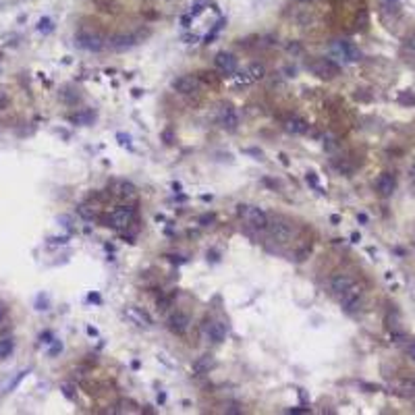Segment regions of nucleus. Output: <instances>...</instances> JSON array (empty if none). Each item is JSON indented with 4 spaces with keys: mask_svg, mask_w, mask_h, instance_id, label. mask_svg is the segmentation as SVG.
<instances>
[{
    "mask_svg": "<svg viewBox=\"0 0 415 415\" xmlns=\"http://www.w3.org/2000/svg\"><path fill=\"white\" fill-rule=\"evenodd\" d=\"M75 37H77V44H79L83 50H87V52H100V50L106 48L104 35L100 34V32H96V29L81 27Z\"/></svg>",
    "mask_w": 415,
    "mask_h": 415,
    "instance_id": "nucleus-1",
    "label": "nucleus"
},
{
    "mask_svg": "<svg viewBox=\"0 0 415 415\" xmlns=\"http://www.w3.org/2000/svg\"><path fill=\"white\" fill-rule=\"evenodd\" d=\"M268 235L272 237L274 243H289L293 239V222H289L287 218H274L268 222Z\"/></svg>",
    "mask_w": 415,
    "mask_h": 415,
    "instance_id": "nucleus-2",
    "label": "nucleus"
},
{
    "mask_svg": "<svg viewBox=\"0 0 415 415\" xmlns=\"http://www.w3.org/2000/svg\"><path fill=\"white\" fill-rule=\"evenodd\" d=\"M307 69H310L313 75H318L320 79H334V77L341 73V67L336 65L334 60L324 58V56L313 58L311 63H307Z\"/></svg>",
    "mask_w": 415,
    "mask_h": 415,
    "instance_id": "nucleus-3",
    "label": "nucleus"
},
{
    "mask_svg": "<svg viewBox=\"0 0 415 415\" xmlns=\"http://www.w3.org/2000/svg\"><path fill=\"white\" fill-rule=\"evenodd\" d=\"M241 216L245 218V222H247L251 228H256V230H266L268 222H270L268 214L258 206H241Z\"/></svg>",
    "mask_w": 415,
    "mask_h": 415,
    "instance_id": "nucleus-4",
    "label": "nucleus"
},
{
    "mask_svg": "<svg viewBox=\"0 0 415 415\" xmlns=\"http://www.w3.org/2000/svg\"><path fill=\"white\" fill-rule=\"evenodd\" d=\"M133 220H135L133 206H121L114 212H110L108 218H106L108 226H112V228H127L129 225H133Z\"/></svg>",
    "mask_w": 415,
    "mask_h": 415,
    "instance_id": "nucleus-5",
    "label": "nucleus"
},
{
    "mask_svg": "<svg viewBox=\"0 0 415 415\" xmlns=\"http://www.w3.org/2000/svg\"><path fill=\"white\" fill-rule=\"evenodd\" d=\"M339 301H341V305H343L345 311H357L359 305H361V301H363V289H361L359 284L355 282V284H353V287L347 291V293H343V295L339 297Z\"/></svg>",
    "mask_w": 415,
    "mask_h": 415,
    "instance_id": "nucleus-6",
    "label": "nucleus"
},
{
    "mask_svg": "<svg viewBox=\"0 0 415 415\" xmlns=\"http://www.w3.org/2000/svg\"><path fill=\"white\" fill-rule=\"evenodd\" d=\"M204 336H206L208 341H212V343H222V341L226 339V326L222 324V322H218V320L206 322Z\"/></svg>",
    "mask_w": 415,
    "mask_h": 415,
    "instance_id": "nucleus-7",
    "label": "nucleus"
},
{
    "mask_svg": "<svg viewBox=\"0 0 415 415\" xmlns=\"http://www.w3.org/2000/svg\"><path fill=\"white\" fill-rule=\"evenodd\" d=\"M197 87H199V81H197V77H193V75H181V77H176V79L173 81V89L179 91V94H183V96L193 94V91H197Z\"/></svg>",
    "mask_w": 415,
    "mask_h": 415,
    "instance_id": "nucleus-8",
    "label": "nucleus"
},
{
    "mask_svg": "<svg viewBox=\"0 0 415 415\" xmlns=\"http://www.w3.org/2000/svg\"><path fill=\"white\" fill-rule=\"evenodd\" d=\"M125 316L133 322V324H137V326H143V328H150L154 322H152V318H150V313L143 310V307H137V305H129V307H125Z\"/></svg>",
    "mask_w": 415,
    "mask_h": 415,
    "instance_id": "nucleus-9",
    "label": "nucleus"
},
{
    "mask_svg": "<svg viewBox=\"0 0 415 415\" xmlns=\"http://www.w3.org/2000/svg\"><path fill=\"white\" fill-rule=\"evenodd\" d=\"M218 122L222 129H226V131H237V127H239V114L235 112L233 106H222V110L218 114Z\"/></svg>",
    "mask_w": 415,
    "mask_h": 415,
    "instance_id": "nucleus-10",
    "label": "nucleus"
},
{
    "mask_svg": "<svg viewBox=\"0 0 415 415\" xmlns=\"http://www.w3.org/2000/svg\"><path fill=\"white\" fill-rule=\"evenodd\" d=\"M214 65L225 75H233V73H237V65L239 63H237V56L230 54V52H218L216 58H214Z\"/></svg>",
    "mask_w": 415,
    "mask_h": 415,
    "instance_id": "nucleus-11",
    "label": "nucleus"
},
{
    "mask_svg": "<svg viewBox=\"0 0 415 415\" xmlns=\"http://www.w3.org/2000/svg\"><path fill=\"white\" fill-rule=\"evenodd\" d=\"M353 284H355V278H351L349 274H336V276H332V280H330V291H332L334 297L339 299L343 293H347Z\"/></svg>",
    "mask_w": 415,
    "mask_h": 415,
    "instance_id": "nucleus-12",
    "label": "nucleus"
},
{
    "mask_svg": "<svg viewBox=\"0 0 415 415\" xmlns=\"http://www.w3.org/2000/svg\"><path fill=\"white\" fill-rule=\"evenodd\" d=\"M189 316L187 313H183V311H174L171 318H168V328L173 330L174 334H179V336H183L189 330Z\"/></svg>",
    "mask_w": 415,
    "mask_h": 415,
    "instance_id": "nucleus-13",
    "label": "nucleus"
},
{
    "mask_svg": "<svg viewBox=\"0 0 415 415\" xmlns=\"http://www.w3.org/2000/svg\"><path fill=\"white\" fill-rule=\"evenodd\" d=\"M376 189H378V193L384 195V197L393 195V191L397 189V179H395V174L382 173V174L378 176V181H376Z\"/></svg>",
    "mask_w": 415,
    "mask_h": 415,
    "instance_id": "nucleus-14",
    "label": "nucleus"
},
{
    "mask_svg": "<svg viewBox=\"0 0 415 415\" xmlns=\"http://www.w3.org/2000/svg\"><path fill=\"white\" fill-rule=\"evenodd\" d=\"M266 77V67L264 65H251L245 73L237 75V81L239 83H253V81H259Z\"/></svg>",
    "mask_w": 415,
    "mask_h": 415,
    "instance_id": "nucleus-15",
    "label": "nucleus"
},
{
    "mask_svg": "<svg viewBox=\"0 0 415 415\" xmlns=\"http://www.w3.org/2000/svg\"><path fill=\"white\" fill-rule=\"evenodd\" d=\"M307 129H310V125L301 117H291L284 121V131L291 135H303V133H307Z\"/></svg>",
    "mask_w": 415,
    "mask_h": 415,
    "instance_id": "nucleus-16",
    "label": "nucleus"
},
{
    "mask_svg": "<svg viewBox=\"0 0 415 415\" xmlns=\"http://www.w3.org/2000/svg\"><path fill=\"white\" fill-rule=\"evenodd\" d=\"M339 50H341V54H343V58H347L349 63H357V60L361 58V52H359V48L353 42H349V40H343V42H339Z\"/></svg>",
    "mask_w": 415,
    "mask_h": 415,
    "instance_id": "nucleus-17",
    "label": "nucleus"
},
{
    "mask_svg": "<svg viewBox=\"0 0 415 415\" xmlns=\"http://www.w3.org/2000/svg\"><path fill=\"white\" fill-rule=\"evenodd\" d=\"M135 44H137V37L135 35H117V37H112V40H110V48L117 50V52H122V50H127V48H133Z\"/></svg>",
    "mask_w": 415,
    "mask_h": 415,
    "instance_id": "nucleus-18",
    "label": "nucleus"
},
{
    "mask_svg": "<svg viewBox=\"0 0 415 415\" xmlns=\"http://www.w3.org/2000/svg\"><path fill=\"white\" fill-rule=\"evenodd\" d=\"M117 195L121 199H127V202H133V199H137V189L135 185H131V183H127V181H119L117 183Z\"/></svg>",
    "mask_w": 415,
    "mask_h": 415,
    "instance_id": "nucleus-19",
    "label": "nucleus"
},
{
    "mask_svg": "<svg viewBox=\"0 0 415 415\" xmlns=\"http://www.w3.org/2000/svg\"><path fill=\"white\" fill-rule=\"evenodd\" d=\"M96 119V112L94 110H83V112H77L71 117L73 122H79V125H89L91 121Z\"/></svg>",
    "mask_w": 415,
    "mask_h": 415,
    "instance_id": "nucleus-20",
    "label": "nucleus"
},
{
    "mask_svg": "<svg viewBox=\"0 0 415 415\" xmlns=\"http://www.w3.org/2000/svg\"><path fill=\"white\" fill-rule=\"evenodd\" d=\"M13 349H15V341L13 339H0V359H6L13 353Z\"/></svg>",
    "mask_w": 415,
    "mask_h": 415,
    "instance_id": "nucleus-21",
    "label": "nucleus"
},
{
    "mask_svg": "<svg viewBox=\"0 0 415 415\" xmlns=\"http://www.w3.org/2000/svg\"><path fill=\"white\" fill-rule=\"evenodd\" d=\"M395 336L398 339L397 343H403L405 353H407V355H409V359H413V361H415V341H413V339H411V341H407L403 334H395Z\"/></svg>",
    "mask_w": 415,
    "mask_h": 415,
    "instance_id": "nucleus-22",
    "label": "nucleus"
},
{
    "mask_svg": "<svg viewBox=\"0 0 415 415\" xmlns=\"http://www.w3.org/2000/svg\"><path fill=\"white\" fill-rule=\"evenodd\" d=\"M77 212H79V216L86 218V220H94L96 218V208L89 206V204H81L79 208H77Z\"/></svg>",
    "mask_w": 415,
    "mask_h": 415,
    "instance_id": "nucleus-23",
    "label": "nucleus"
},
{
    "mask_svg": "<svg viewBox=\"0 0 415 415\" xmlns=\"http://www.w3.org/2000/svg\"><path fill=\"white\" fill-rule=\"evenodd\" d=\"M52 29H54V25H52V21L48 17L40 19V23H37V32H42V34H50Z\"/></svg>",
    "mask_w": 415,
    "mask_h": 415,
    "instance_id": "nucleus-24",
    "label": "nucleus"
},
{
    "mask_svg": "<svg viewBox=\"0 0 415 415\" xmlns=\"http://www.w3.org/2000/svg\"><path fill=\"white\" fill-rule=\"evenodd\" d=\"M210 365H212V359H210V355H206L204 359H199L197 363L193 365V370H195V372H206Z\"/></svg>",
    "mask_w": 415,
    "mask_h": 415,
    "instance_id": "nucleus-25",
    "label": "nucleus"
},
{
    "mask_svg": "<svg viewBox=\"0 0 415 415\" xmlns=\"http://www.w3.org/2000/svg\"><path fill=\"white\" fill-rule=\"evenodd\" d=\"M222 25H225V19H222V21H218L216 25H214V29H212V32H210V34L206 35V44H210V42L214 40V37H216V34L220 32V27H222Z\"/></svg>",
    "mask_w": 415,
    "mask_h": 415,
    "instance_id": "nucleus-26",
    "label": "nucleus"
},
{
    "mask_svg": "<svg viewBox=\"0 0 415 415\" xmlns=\"http://www.w3.org/2000/svg\"><path fill=\"white\" fill-rule=\"evenodd\" d=\"M60 351H63V343H60V341H54V345H52V349L48 351V355H50V357H54V355H58Z\"/></svg>",
    "mask_w": 415,
    "mask_h": 415,
    "instance_id": "nucleus-27",
    "label": "nucleus"
},
{
    "mask_svg": "<svg viewBox=\"0 0 415 415\" xmlns=\"http://www.w3.org/2000/svg\"><path fill=\"white\" fill-rule=\"evenodd\" d=\"M405 48H407V50H411V52H415V32H413L411 35H407V40H405Z\"/></svg>",
    "mask_w": 415,
    "mask_h": 415,
    "instance_id": "nucleus-28",
    "label": "nucleus"
},
{
    "mask_svg": "<svg viewBox=\"0 0 415 415\" xmlns=\"http://www.w3.org/2000/svg\"><path fill=\"white\" fill-rule=\"evenodd\" d=\"M6 106H9V94L0 89V110H4Z\"/></svg>",
    "mask_w": 415,
    "mask_h": 415,
    "instance_id": "nucleus-29",
    "label": "nucleus"
},
{
    "mask_svg": "<svg viewBox=\"0 0 415 415\" xmlns=\"http://www.w3.org/2000/svg\"><path fill=\"white\" fill-rule=\"evenodd\" d=\"M25 376H27V370H25V372H19V374H17V378H15V380H13V384H11V386H9V390H13V388L17 386V384H19V382H21L23 378H25Z\"/></svg>",
    "mask_w": 415,
    "mask_h": 415,
    "instance_id": "nucleus-30",
    "label": "nucleus"
},
{
    "mask_svg": "<svg viewBox=\"0 0 415 415\" xmlns=\"http://www.w3.org/2000/svg\"><path fill=\"white\" fill-rule=\"evenodd\" d=\"M212 220H214V214H204V216L199 218V225H204V226H206L208 222H212Z\"/></svg>",
    "mask_w": 415,
    "mask_h": 415,
    "instance_id": "nucleus-31",
    "label": "nucleus"
},
{
    "mask_svg": "<svg viewBox=\"0 0 415 415\" xmlns=\"http://www.w3.org/2000/svg\"><path fill=\"white\" fill-rule=\"evenodd\" d=\"M63 393L67 398H73V393H71V386H69V384H63Z\"/></svg>",
    "mask_w": 415,
    "mask_h": 415,
    "instance_id": "nucleus-32",
    "label": "nucleus"
},
{
    "mask_svg": "<svg viewBox=\"0 0 415 415\" xmlns=\"http://www.w3.org/2000/svg\"><path fill=\"white\" fill-rule=\"evenodd\" d=\"M307 181H310L313 187H318V181H316V174H313V173H310V174H307Z\"/></svg>",
    "mask_w": 415,
    "mask_h": 415,
    "instance_id": "nucleus-33",
    "label": "nucleus"
},
{
    "mask_svg": "<svg viewBox=\"0 0 415 415\" xmlns=\"http://www.w3.org/2000/svg\"><path fill=\"white\" fill-rule=\"evenodd\" d=\"M50 339H52V334H50V332H44V334H42V341H44V343H52Z\"/></svg>",
    "mask_w": 415,
    "mask_h": 415,
    "instance_id": "nucleus-34",
    "label": "nucleus"
},
{
    "mask_svg": "<svg viewBox=\"0 0 415 415\" xmlns=\"http://www.w3.org/2000/svg\"><path fill=\"white\" fill-rule=\"evenodd\" d=\"M164 139H166V143H171L173 141V133L171 131H164Z\"/></svg>",
    "mask_w": 415,
    "mask_h": 415,
    "instance_id": "nucleus-35",
    "label": "nucleus"
},
{
    "mask_svg": "<svg viewBox=\"0 0 415 415\" xmlns=\"http://www.w3.org/2000/svg\"><path fill=\"white\" fill-rule=\"evenodd\" d=\"M199 13H202V6H199V4H197V6H195V9H193V11H191V15H199Z\"/></svg>",
    "mask_w": 415,
    "mask_h": 415,
    "instance_id": "nucleus-36",
    "label": "nucleus"
},
{
    "mask_svg": "<svg viewBox=\"0 0 415 415\" xmlns=\"http://www.w3.org/2000/svg\"><path fill=\"white\" fill-rule=\"evenodd\" d=\"M2 316H4V310H2V305H0V322H2Z\"/></svg>",
    "mask_w": 415,
    "mask_h": 415,
    "instance_id": "nucleus-37",
    "label": "nucleus"
},
{
    "mask_svg": "<svg viewBox=\"0 0 415 415\" xmlns=\"http://www.w3.org/2000/svg\"><path fill=\"white\" fill-rule=\"evenodd\" d=\"M411 174H413V176H415V164H413V168H411Z\"/></svg>",
    "mask_w": 415,
    "mask_h": 415,
    "instance_id": "nucleus-38",
    "label": "nucleus"
},
{
    "mask_svg": "<svg viewBox=\"0 0 415 415\" xmlns=\"http://www.w3.org/2000/svg\"><path fill=\"white\" fill-rule=\"evenodd\" d=\"M299 2H311V0H299Z\"/></svg>",
    "mask_w": 415,
    "mask_h": 415,
    "instance_id": "nucleus-39",
    "label": "nucleus"
}]
</instances>
